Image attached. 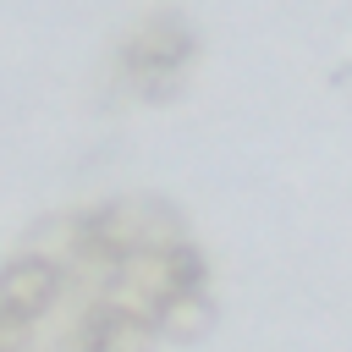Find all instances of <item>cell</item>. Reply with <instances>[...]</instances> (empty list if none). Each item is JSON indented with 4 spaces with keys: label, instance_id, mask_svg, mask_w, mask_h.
Masks as SVG:
<instances>
[{
    "label": "cell",
    "instance_id": "obj_2",
    "mask_svg": "<svg viewBox=\"0 0 352 352\" xmlns=\"http://www.w3.org/2000/svg\"><path fill=\"white\" fill-rule=\"evenodd\" d=\"M94 352H154V324L132 308H110L99 324H94Z\"/></svg>",
    "mask_w": 352,
    "mask_h": 352
},
{
    "label": "cell",
    "instance_id": "obj_1",
    "mask_svg": "<svg viewBox=\"0 0 352 352\" xmlns=\"http://www.w3.org/2000/svg\"><path fill=\"white\" fill-rule=\"evenodd\" d=\"M55 297V270L38 258H22L0 275V324H28L33 314H44Z\"/></svg>",
    "mask_w": 352,
    "mask_h": 352
}]
</instances>
